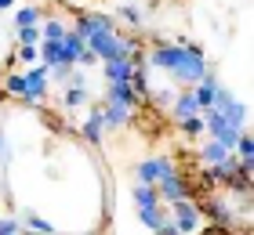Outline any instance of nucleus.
Instances as JSON below:
<instances>
[{
    "label": "nucleus",
    "instance_id": "4",
    "mask_svg": "<svg viewBox=\"0 0 254 235\" xmlns=\"http://www.w3.org/2000/svg\"><path fill=\"white\" fill-rule=\"evenodd\" d=\"M153 188H156L160 203H167V206H171V203H182V199H196V188L189 185L186 174H178V167H175V170H167Z\"/></svg>",
    "mask_w": 254,
    "mask_h": 235
},
{
    "label": "nucleus",
    "instance_id": "12",
    "mask_svg": "<svg viewBox=\"0 0 254 235\" xmlns=\"http://www.w3.org/2000/svg\"><path fill=\"white\" fill-rule=\"evenodd\" d=\"M178 131L186 134V138H192V141L207 138V127H203V112H196V116H186V120H178Z\"/></svg>",
    "mask_w": 254,
    "mask_h": 235
},
{
    "label": "nucleus",
    "instance_id": "9",
    "mask_svg": "<svg viewBox=\"0 0 254 235\" xmlns=\"http://www.w3.org/2000/svg\"><path fill=\"white\" fill-rule=\"evenodd\" d=\"M102 98H106V101H117V105H127V109H142V98H138V94L131 91V84H106V94H102Z\"/></svg>",
    "mask_w": 254,
    "mask_h": 235
},
{
    "label": "nucleus",
    "instance_id": "13",
    "mask_svg": "<svg viewBox=\"0 0 254 235\" xmlns=\"http://www.w3.org/2000/svg\"><path fill=\"white\" fill-rule=\"evenodd\" d=\"M113 18H120V22H127V26H134V29H138L145 15H142V11H138L134 4H120L117 11H113Z\"/></svg>",
    "mask_w": 254,
    "mask_h": 235
},
{
    "label": "nucleus",
    "instance_id": "8",
    "mask_svg": "<svg viewBox=\"0 0 254 235\" xmlns=\"http://www.w3.org/2000/svg\"><path fill=\"white\" fill-rule=\"evenodd\" d=\"M44 18H48V11L37 7V4H26V7L11 11V26H15V29H40Z\"/></svg>",
    "mask_w": 254,
    "mask_h": 235
},
{
    "label": "nucleus",
    "instance_id": "11",
    "mask_svg": "<svg viewBox=\"0 0 254 235\" xmlns=\"http://www.w3.org/2000/svg\"><path fill=\"white\" fill-rule=\"evenodd\" d=\"M200 109H196V98H192V91H178L175 94V101H171V109H167V116L171 120H186V116H196Z\"/></svg>",
    "mask_w": 254,
    "mask_h": 235
},
{
    "label": "nucleus",
    "instance_id": "14",
    "mask_svg": "<svg viewBox=\"0 0 254 235\" xmlns=\"http://www.w3.org/2000/svg\"><path fill=\"white\" fill-rule=\"evenodd\" d=\"M18 232H22L18 214H0V235H18Z\"/></svg>",
    "mask_w": 254,
    "mask_h": 235
},
{
    "label": "nucleus",
    "instance_id": "1",
    "mask_svg": "<svg viewBox=\"0 0 254 235\" xmlns=\"http://www.w3.org/2000/svg\"><path fill=\"white\" fill-rule=\"evenodd\" d=\"M142 62H145L149 73L167 76L171 84L182 87V91L196 87L207 73H211L203 47L196 44V40H189V37H175V40L156 37V40H149L145 51H142Z\"/></svg>",
    "mask_w": 254,
    "mask_h": 235
},
{
    "label": "nucleus",
    "instance_id": "2",
    "mask_svg": "<svg viewBox=\"0 0 254 235\" xmlns=\"http://www.w3.org/2000/svg\"><path fill=\"white\" fill-rule=\"evenodd\" d=\"M4 94L22 101L26 109H44L51 101V76L48 65H29V69H11L4 76Z\"/></svg>",
    "mask_w": 254,
    "mask_h": 235
},
{
    "label": "nucleus",
    "instance_id": "5",
    "mask_svg": "<svg viewBox=\"0 0 254 235\" xmlns=\"http://www.w3.org/2000/svg\"><path fill=\"white\" fill-rule=\"evenodd\" d=\"M76 134H80V141H84V145H91V148H102V145H106V138H109V131H106V123H102L98 101L91 105V109H84V112H80Z\"/></svg>",
    "mask_w": 254,
    "mask_h": 235
},
{
    "label": "nucleus",
    "instance_id": "6",
    "mask_svg": "<svg viewBox=\"0 0 254 235\" xmlns=\"http://www.w3.org/2000/svg\"><path fill=\"white\" fill-rule=\"evenodd\" d=\"M167 170H175V159L164 156V152H153V156H145V159L134 163V181L138 185H156Z\"/></svg>",
    "mask_w": 254,
    "mask_h": 235
},
{
    "label": "nucleus",
    "instance_id": "15",
    "mask_svg": "<svg viewBox=\"0 0 254 235\" xmlns=\"http://www.w3.org/2000/svg\"><path fill=\"white\" fill-rule=\"evenodd\" d=\"M18 0H0V15H7V11H15Z\"/></svg>",
    "mask_w": 254,
    "mask_h": 235
},
{
    "label": "nucleus",
    "instance_id": "10",
    "mask_svg": "<svg viewBox=\"0 0 254 235\" xmlns=\"http://www.w3.org/2000/svg\"><path fill=\"white\" fill-rule=\"evenodd\" d=\"M131 73H134V65L127 62V58L102 62V80H106V84H131Z\"/></svg>",
    "mask_w": 254,
    "mask_h": 235
},
{
    "label": "nucleus",
    "instance_id": "16",
    "mask_svg": "<svg viewBox=\"0 0 254 235\" xmlns=\"http://www.w3.org/2000/svg\"><path fill=\"white\" fill-rule=\"evenodd\" d=\"M18 235H40V232H29V228H22V232H18Z\"/></svg>",
    "mask_w": 254,
    "mask_h": 235
},
{
    "label": "nucleus",
    "instance_id": "3",
    "mask_svg": "<svg viewBox=\"0 0 254 235\" xmlns=\"http://www.w3.org/2000/svg\"><path fill=\"white\" fill-rule=\"evenodd\" d=\"M167 214H171V221H175V228L182 232V235H200L211 221H207V214H203V206L196 203V199H182V203H171L167 206Z\"/></svg>",
    "mask_w": 254,
    "mask_h": 235
},
{
    "label": "nucleus",
    "instance_id": "7",
    "mask_svg": "<svg viewBox=\"0 0 254 235\" xmlns=\"http://www.w3.org/2000/svg\"><path fill=\"white\" fill-rule=\"evenodd\" d=\"M229 156H233V152L225 145H218V141H211V138L196 141V159H200V167H218V163H225Z\"/></svg>",
    "mask_w": 254,
    "mask_h": 235
}]
</instances>
